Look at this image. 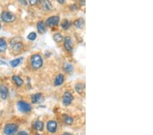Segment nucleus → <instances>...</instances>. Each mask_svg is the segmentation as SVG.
Wrapping results in <instances>:
<instances>
[{"instance_id": "31", "label": "nucleus", "mask_w": 153, "mask_h": 135, "mask_svg": "<svg viewBox=\"0 0 153 135\" xmlns=\"http://www.w3.org/2000/svg\"><path fill=\"white\" fill-rule=\"evenodd\" d=\"M62 135H71V134L69 133H64V134H63Z\"/></svg>"}, {"instance_id": "2", "label": "nucleus", "mask_w": 153, "mask_h": 135, "mask_svg": "<svg viewBox=\"0 0 153 135\" xmlns=\"http://www.w3.org/2000/svg\"><path fill=\"white\" fill-rule=\"evenodd\" d=\"M18 125L14 124H7L4 128V133L6 135H14L18 131Z\"/></svg>"}, {"instance_id": "4", "label": "nucleus", "mask_w": 153, "mask_h": 135, "mask_svg": "<svg viewBox=\"0 0 153 135\" xmlns=\"http://www.w3.org/2000/svg\"><path fill=\"white\" fill-rule=\"evenodd\" d=\"M1 18L4 22L10 23L15 20L16 17L14 14L10 12H4L1 14Z\"/></svg>"}, {"instance_id": "11", "label": "nucleus", "mask_w": 153, "mask_h": 135, "mask_svg": "<svg viewBox=\"0 0 153 135\" xmlns=\"http://www.w3.org/2000/svg\"><path fill=\"white\" fill-rule=\"evenodd\" d=\"M42 8L46 11H50L52 10V6L49 0H43Z\"/></svg>"}, {"instance_id": "30", "label": "nucleus", "mask_w": 153, "mask_h": 135, "mask_svg": "<svg viewBox=\"0 0 153 135\" xmlns=\"http://www.w3.org/2000/svg\"><path fill=\"white\" fill-rule=\"evenodd\" d=\"M58 1V2H59V3H60V4H63L64 2H65V1H66V0H57Z\"/></svg>"}, {"instance_id": "32", "label": "nucleus", "mask_w": 153, "mask_h": 135, "mask_svg": "<svg viewBox=\"0 0 153 135\" xmlns=\"http://www.w3.org/2000/svg\"><path fill=\"white\" fill-rule=\"evenodd\" d=\"M1 28V23H0V29Z\"/></svg>"}, {"instance_id": "7", "label": "nucleus", "mask_w": 153, "mask_h": 135, "mask_svg": "<svg viewBox=\"0 0 153 135\" xmlns=\"http://www.w3.org/2000/svg\"><path fill=\"white\" fill-rule=\"evenodd\" d=\"M9 92L6 86L4 85H0V96L3 100H6L8 97Z\"/></svg>"}, {"instance_id": "1", "label": "nucleus", "mask_w": 153, "mask_h": 135, "mask_svg": "<svg viewBox=\"0 0 153 135\" xmlns=\"http://www.w3.org/2000/svg\"><path fill=\"white\" fill-rule=\"evenodd\" d=\"M31 66L35 69H38L42 67L43 64V61L42 59V57L40 55L35 54L32 55L31 57Z\"/></svg>"}, {"instance_id": "5", "label": "nucleus", "mask_w": 153, "mask_h": 135, "mask_svg": "<svg viewBox=\"0 0 153 135\" xmlns=\"http://www.w3.org/2000/svg\"><path fill=\"white\" fill-rule=\"evenodd\" d=\"M74 100V97L70 92H66L64 93L63 96V103L65 106H69Z\"/></svg>"}, {"instance_id": "8", "label": "nucleus", "mask_w": 153, "mask_h": 135, "mask_svg": "<svg viewBox=\"0 0 153 135\" xmlns=\"http://www.w3.org/2000/svg\"><path fill=\"white\" fill-rule=\"evenodd\" d=\"M11 45H12V50L14 51H15V52H19V51H20V50H22V48L23 47L22 43H20V42H18V41L16 42L15 40H13L12 42Z\"/></svg>"}, {"instance_id": "22", "label": "nucleus", "mask_w": 153, "mask_h": 135, "mask_svg": "<svg viewBox=\"0 0 153 135\" xmlns=\"http://www.w3.org/2000/svg\"><path fill=\"white\" fill-rule=\"evenodd\" d=\"M41 98V94H36L31 96V101L34 104H36L39 102Z\"/></svg>"}, {"instance_id": "6", "label": "nucleus", "mask_w": 153, "mask_h": 135, "mask_svg": "<svg viewBox=\"0 0 153 135\" xmlns=\"http://www.w3.org/2000/svg\"><path fill=\"white\" fill-rule=\"evenodd\" d=\"M59 17H57V16H53V17H51L50 18H48L47 21H46V24L47 26L52 27H55L59 24Z\"/></svg>"}, {"instance_id": "26", "label": "nucleus", "mask_w": 153, "mask_h": 135, "mask_svg": "<svg viewBox=\"0 0 153 135\" xmlns=\"http://www.w3.org/2000/svg\"><path fill=\"white\" fill-rule=\"evenodd\" d=\"M40 1V0H29L30 4H31V5H32V6H34V5H35V4H36L37 3H38V2H39Z\"/></svg>"}, {"instance_id": "14", "label": "nucleus", "mask_w": 153, "mask_h": 135, "mask_svg": "<svg viewBox=\"0 0 153 135\" xmlns=\"http://www.w3.org/2000/svg\"><path fill=\"white\" fill-rule=\"evenodd\" d=\"M37 29L40 34H44L46 32V27L43 21H39L37 23Z\"/></svg>"}, {"instance_id": "15", "label": "nucleus", "mask_w": 153, "mask_h": 135, "mask_svg": "<svg viewBox=\"0 0 153 135\" xmlns=\"http://www.w3.org/2000/svg\"><path fill=\"white\" fill-rule=\"evenodd\" d=\"M23 59V57H20V58H17V59H15L14 60H12V61L10 62V66L12 68H15V67L18 66V65H19L20 63L22 62Z\"/></svg>"}, {"instance_id": "23", "label": "nucleus", "mask_w": 153, "mask_h": 135, "mask_svg": "<svg viewBox=\"0 0 153 135\" xmlns=\"http://www.w3.org/2000/svg\"><path fill=\"white\" fill-rule=\"evenodd\" d=\"M70 25H71V23L69 22L68 19H66V20H64L63 21L62 24H61V27H62L63 29L66 30V29H68L69 28Z\"/></svg>"}, {"instance_id": "20", "label": "nucleus", "mask_w": 153, "mask_h": 135, "mask_svg": "<svg viewBox=\"0 0 153 135\" xmlns=\"http://www.w3.org/2000/svg\"><path fill=\"white\" fill-rule=\"evenodd\" d=\"M73 69H74V68L71 64H68V63H66V64H64L63 70L66 72V73H71V72L73 71Z\"/></svg>"}, {"instance_id": "33", "label": "nucleus", "mask_w": 153, "mask_h": 135, "mask_svg": "<svg viewBox=\"0 0 153 135\" xmlns=\"http://www.w3.org/2000/svg\"><path fill=\"white\" fill-rule=\"evenodd\" d=\"M36 135H40V134H36Z\"/></svg>"}, {"instance_id": "27", "label": "nucleus", "mask_w": 153, "mask_h": 135, "mask_svg": "<svg viewBox=\"0 0 153 135\" xmlns=\"http://www.w3.org/2000/svg\"><path fill=\"white\" fill-rule=\"evenodd\" d=\"M17 135H29V134H27L26 132H25V131H21V132H20L19 133H18Z\"/></svg>"}, {"instance_id": "3", "label": "nucleus", "mask_w": 153, "mask_h": 135, "mask_svg": "<svg viewBox=\"0 0 153 135\" xmlns=\"http://www.w3.org/2000/svg\"><path fill=\"white\" fill-rule=\"evenodd\" d=\"M18 110L23 113H27L31 111V106L26 102L20 101L17 103Z\"/></svg>"}, {"instance_id": "17", "label": "nucleus", "mask_w": 153, "mask_h": 135, "mask_svg": "<svg viewBox=\"0 0 153 135\" xmlns=\"http://www.w3.org/2000/svg\"><path fill=\"white\" fill-rule=\"evenodd\" d=\"M85 87V85L83 84V83H77L75 86L76 92L80 94H81L83 92H84Z\"/></svg>"}, {"instance_id": "9", "label": "nucleus", "mask_w": 153, "mask_h": 135, "mask_svg": "<svg viewBox=\"0 0 153 135\" xmlns=\"http://www.w3.org/2000/svg\"><path fill=\"white\" fill-rule=\"evenodd\" d=\"M57 128V124L55 121H49L47 123V130L51 133H54L56 132Z\"/></svg>"}, {"instance_id": "29", "label": "nucleus", "mask_w": 153, "mask_h": 135, "mask_svg": "<svg viewBox=\"0 0 153 135\" xmlns=\"http://www.w3.org/2000/svg\"><path fill=\"white\" fill-rule=\"evenodd\" d=\"M79 1L82 5H85V0H79Z\"/></svg>"}, {"instance_id": "24", "label": "nucleus", "mask_w": 153, "mask_h": 135, "mask_svg": "<svg viewBox=\"0 0 153 135\" xmlns=\"http://www.w3.org/2000/svg\"><path fill=\"white\" fill-rule=\"evenodd\" d=\"M53 38H54L55 41L56 42V43H61L63 40V38L62 35L60 34H55L54 35V37H53Z\"/></svg>"}, {"instance_id": "10", "label": "nucleus", "mask_w": 153, "mask_h": 135, "mask_svg": "<svg viewBox=\"0 0 153 135\" xmlns=\"http://www.w3.org/2000/svg\"><path fill=\"white\" fill-rule=\"evenodd\" d=\"M64 46L67 51H71V50H72V41H71L70 37H66L65 38Z\"/></svg>"}, {"instance_id": "18", "label": "nucleus", "mask_w": 153, "mask_h": 135, "mask_svg": "<svg viewBox=\"0 0 153 135\" xmlns=\"http://www.w3.org/2000/svg\"><path fill=\"white\" fill-rule=\"evenodd\" d=\"M63 122L66 123V124H69V125L72 124L73 122H74L73 118L70 117V116L67 115H63Z\"/></svg>"}, {"instance_id": "16", "label": "nucleus", "mask_w": 153, "mask_h": 135, "mask_svg": "<svg viewBox=\"0 0 153 135\" xmlns=\"http://www.w3.org/2000/svg\"><path fill=\"white\" fill-rule=\"evenodd\" d=\"M12 80L14 81V82L15 83V84L18 86H21L23 84V79L18 76H17V75L13 76Z\"/></svg>"}, {"instance_id": "21", "label": "nucleus", "mask_w": 153, "mask_h": 135, "mask_svg": "<svg viewBox=\"0 0 153 135\" xmlns=\"http://www.w3.org/2000/svg\"><path fill=\"white\" fill-rule=\"evenodd\" d=\"M34 128L36 130H39V131H42L43 130L44 128V124L43 123L41 122V121H36V123L34 124Z\"/></svg>"}, {"instance_id": "19", "label": "nucleus", "mask_w": 153, "mask_h": 135, "mask_svg": "<svg viewBox=\"0 0 153 135\" xmlns=\"http://www.w3.org/2000/svg\"><path fill=\"white\" fill-rule=\"evenodd\" d=\"M7 48V44L5 40L0 38V53L5 51Z\"/></svg>"}, {"instance_id": "25", "label": "nucleus", "mask_w": 153, "mask_h": 135, "mask_svg": "<svg viewBox=\"0 0 153 135\" xmlns=\"http://www.w3.org/2000/svg\"><path fill=\"white\" fill-rule=\"evenodd\" d=\"M36 37H37L36 34L35 33V32H31V33H30L28 35V36H27V38H28L29 40L34 41L36 39Z\"/></svg>"}, {"instance_id": "12", "label": "nucleus", "mask_w": 153, "mask_h": 135, "mask_svg": "<svg viewBox=\"0 0 153 135\" xmlns=\"http://www.w3.org/2000/svg\"><path fill=\"white\" fill-rule=\"evenodd\" d=\"M64 81V76L62 74H59L56 76V78L55 79V86H59L63 84Z\"/></svg>"}, {"instance_id": "28", "label": "nucleus", "mask_w": 153, "mask_h": 135, "mask_svg": "<svg viewBox=\"0 0 153 135\" xmlns=\"http://www.w3.org/2000/svg\"><path fill=\"white\" fill-rule=\"evenodd\" d=\"M19 1L20 2V3H22L23 4H24V5H25V6L27 4L26 0H19Z\"/></svg>"}, {"instance_id": "13", "label": "nucleus", "mask_w": 153, "mask_h": 135, "mask_svg": "<svg viewBox=\"0 0 153 135\" xmlns=\"http://www.w3.org/2000/svg\"><path fill=\"white\" fill-rule=\"evenodd\" d=\"M85 20L83 18H78V20H76L75 22H74V25L76 28L78 29H82L83 27H85Z\"/></svg>"}]
</instances>
